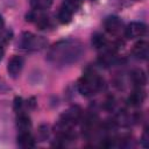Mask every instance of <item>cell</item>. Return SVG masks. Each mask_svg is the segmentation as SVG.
Masks as SVG:
<instances>
[{"instance_id":"cell-1","label":"cell","mask_w":149,"mask_h":149,"mask_svg":"<svg viewBox=\"0 0 149 149\" xmlns=\"http://www.w3.org/2000/svg\"><path fill=\"white\" fill-rule=\"evenodd\" d=\"M84 54L83 44L77 40H63L55 43L48 51V61L54 64L69 65L77 62Z\"/></svg>"},{"instance_id":"cell-2","label":"cell","mask_w":149,"mask_h":149,"mask_svg":"<svg viewBox=\"0 0 149 149\" xmlns=\"http://www.w3.org/2000/svg\"><path fill=\"white\" fill-rule=\"evenodd\" d=\"M102 86H104V79L92 70L85 71L77 84L79 93L84 97H91L95 94L98 91L102 88Z\"/></svg>"},{"instance_id":"cell-3","label":"cell","mask_w":149,"mask_h":149,"mask_svg":"<svg viewBox=\"0 0 149 149\" xmlns=\"http://www.w3.org/2000/svg\"><path fill=\"white\" fill-rule=\"evenodd\" d=\"M81 116H83V109L79 106H72L69 109H66L61 115V118L56 125L57 134L71 132V128L81 120Z\"/></svg>"},{"instance_id":"cell-4","label":"cell","mask_w":149,"mask_h":149,"mask_svg":"<svg viewBox=\"0 0 149 149\" xmlns=\"http://www.w3.org/2000/svg\"><path fill=\"white\" fill-rule=\"evenodd\" d=\"M45 45V40L33 33H23L20 38V47L26 50H38Z\"/></svg>"},{"instance_id":"cell-5","label":"cell","mask_w":149,"mask_h":149,"mask_svg":"<svg viewBox=\"0 0 149 149\" xmlns=\"http://www.w3.org/2000/svg\"><path fill=\"white\" fill-rule=\"evenodd\" d=\"M147 33V26L142 22H132L127 26L125 34L128 38H136L141 37Z\"/></svg>"},{"instance_id":"cell-6","label":"cell","mask_w":149,"mask_h":149,"mask_svg":"<svg viewBox=\"0 0 149 149\" xmlns=\"http://www.w3.org/2000/svg\"><path fill=\"white\" fill-rule=\"evenodd\" d=\"M104 26H105V29L108 33H111V34H118L121 30V28H122V21L118 16L111 15V16H107L105 19Z\"/></svg>"},{"instance_id":"cell-7","label":"cell","mask_w":149,"mask_h":149,"mask_svg":"<svg viewBox=\"0 0 149 149\" xmlns=\"http://www.w3.org/2000/svg\"><path fill=\"white\" fill-rule=\"evenodd\" d=\"M23 68V59L20 56H13L9 61H8V65H7V71L12 77H16L21 70Z\"/></svg>"},{"instance_id":"cell-8","label":"cell","mask_w":149,"mask_h":149,"mask_svg":"<svg viewBox=\"0 0 149 149\" xmlns=\"http://www.w3.org/2000/svg\"><path fill=\"white\" fill-rule=\"evenodd\" d=\"M133 55L139 59H147L149 55V44L146 41H139L133 47Z\"/></svg>"},{"instance_id":"cell-9","label":"cell","mask_w":149,"mask_h":149,"mask_svg":"<svg viewBox=\"0 0 149 149\" xmlns=\"http://www.w3.org/2000/svg\"><path fill=\"white\" fill-rule=\"evenodd\" d=\"M115 48H105V52L99 56V63L104 66H111L116 62Z\"/></svg>"},{"instance_id":"cell-10","label":"cell","mask_w":149,"mask_h":149,"mask_svg":"<svg viewBox=\"0 0 149 149\" xmlns=\"http://www.w3.org/2000/svg\"><path fill=\"white\" fill-rule=\"evenodd\" d=\"M144 99H146L144 91L141 87H137L135 91H133L130 93V95L127 99V102H128V105H130L133 107H137V106H141L143 104Z\"/></svg>"},{"instance_id":"cell-11","label":"cell","mask_w":149,"mask_h":149,"mask_svg":"<svg viewBox=\"0 0 149 149\" xmlns=\"http://www.w3.org/2000/svg\"><path fill=\"white\" fill-rule=\"evenodd\" d=\"M35 139L30 132H20L17 136V144L21 148H33L35 147Z\"/></svg>"},{"instance_id":"cell-12","label":"cell","mask_w":149,"mask_h":149,"mask_svg":"<svg viewBox=\"0 0 149 149\" xmlns=\"http://www.w3.org/2000/svg\"><path fill=\"white\" fill-rule=\"evenodd\" d=\"M130 79L136 87H143L147 84V74L142 69H135L130 73Z\"/></svg>"},{"instance_id":"cell-13","label":"cell","mask_w":149,"mask_h":149,"mask_svg":"<svg viewBox=\"0 0 149 149\" xmlns=\"http://www.w3.org/2000/svg\"><path fill=\"white\" fill-rule=\"evenodd\" d=\"M16 127L20 132H29L31 128L30 118L26 114H20L16 119Z\"/></svg>"},{"instance_id":"cell-14","label":"cell","mask_w":149,"mask_h":149,"mask_svg":"<svg viewBox=\"0 0 149 149\" xmlns=\"http://www.w3.org/2000/svg\"><path fill=\"white\" fill-rule=\"evenodd\" d=\"M91 43H92V45H93L95 49H105V48H107V45H108L107 38H106L102 34H100V33H95V34L92 36Z\"/></svg>"},{"instance_id":"cell-15","label":"cell","mask_w":149,"mask_h":149,"mask_svg":"<svg viewBox=\"0 0 149 149\" xmlns=\"http://www.w3.org/2000/svg\"><path fill=\"white\" fill-rule=\"evenodd\" d=\"M72 15H73V14H72L69 9H66L65 7L61 6V8H59V10H58V14H57V19H58V21H59L61 23L66 24V23H69V22L72 20Z\"/></svg>"},{"instance_id":"cell-16","label":"cell","mask_w":149,"mask_h":149,"mask_svg":"<svg viewBox=\"0 0 149 149\" xmlns=\"http://www.w3.org/2000/svg\"><path fill=\"white\" fill-rule=\"evenodd\" d=\"M52 0H30V5L35 10H44L50 7Z\"/></svg>"},{"instance_id":"cell-17","label":"cell","mask_w":149,"mask_h":149,"mask_svg":"<svg viewBox=\"0 0 149 149\" xmlns=\"http://www.w3.org/2000/svg\"><path fill=\"white\" fill-rule=\"evenodd\" d=\"M80 5H81V0H64L62 6L69 9L72 14H74L80 8Z\"/></svg>"},{"instance_id":"cell-18","label":"cell","mask_w":149,"mask_h":149,"mask_svg":"<svg viewBox=\"0 0 149 149\" xmlns=\"http://www.w3.org/2000/svg\"><path fill=\"white\" fill-rule=\"evenodd\" d=\"M49 127L48 126H45V125H43V126H41L40 127V130H38V134H40V139H41V141H44L47 137H48V135H49Z\"/></svg>"},{"instance_id":"cell-19","label":"cell","mask_w":149,"mask_h":149,"mask_svg":"<svg viewBox=\"0 0 149 149\" xmlns=\"http://www.w3.org/2000/svg\"><path fill=\"white\" fill-rule=\"evenodd\" d=\"M141 143L144 148L149 147V134H148V128L144 129L143 134H142V139H141Z\"/></svg>"},{"instance_id":"cell-20","label":"cell","mask_w":149,"mask_h":149,"mask_svg":"<svg viewBox=\"0 0 149 149\" xmlns=\"http://www.w3.org/2000/svg\"><path fill=\"white\" fill-rule=\"evenodd\" d=\"M15 109H19V108H21V106H22V99L21 98H15Z\"/></svg>"},{"instance_id":"cell-21","label":"cell","mask_w":149,"mask_h":149,"mask_svg":"<svg viewBox=\"0 0 149 149\" xmlns=\"http://www.w3.org/2000/svg\"><path fill=\"white\" fill-rule=\"evenodd\" d=\"M3 26H5V20H3V17L0 15V31L3 29Z\"/></svg>"},{"instance_id":"cell-22","label":"cell","mask_w":149,"mask_h":149,"mask_svg":"<svg viewBox=\"0 0 149 149\" xmlns=\"http://www.w3.org/2000/svg\"><path fill=\"white\" fill-rule=\"evenodd\" d=\"M2 56H3V50H2V48L0 47V61L2 59Z\"/></svg>"}]
</instances>
